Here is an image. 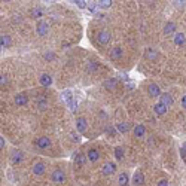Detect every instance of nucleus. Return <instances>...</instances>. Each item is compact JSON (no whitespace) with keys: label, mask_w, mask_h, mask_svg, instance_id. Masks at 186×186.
<instances>
[{"label":"nucleus","mask_w":186,"mask_h":186,"mask_svg":"<svg viewBox=\"0 0 186 186\" xmlns=\"http://www.w3.org/2000/svg\"><path fill=\"white\" fill-rule=\"evenodd\" d=\"M5 143H6V141H5V139L2 137V139H0V146H2V147H5Z\"/></svg>","instance_id":"40"},{"label":"nucleus","mask_w":186,"mask_h":186,"mask_svg":"<svg viewBox=\"0 0 186 186\" xmlns=\"http://www.w3.org/2000/svg\"><path fill=\"white\" fill-rule=\"evenodd\" d=\"M182 149H183V150H185V152H186V146H183V147H182Z\"/></svg>","instance_id":"42"},{"label":"nucleus","mask_w":186,"mask_h":186,"mask_svg":"<svg viewBox=\"0 0 186 186\" xmlns=\"http://www.w3.org/2000/svg\"><path fill=\"white\" fill-rule=\"evenodd\" d=\"M116 171V164L115 162H106L104 165H103V174L104 176H110Z\"/></svg>","instance_id":"6"},{"label":"nucleus","mask_w":186,"mask_h":186,"mask_svg":"<svg viewBox=\"0 0 186 186\" xmlns=\"http://www.w3.org/2000/svg\"><path fill=\"white\" fill-rule=\"evenodd\" d=\"M42 15H43V11H42V9H39V7H33V9H31V17H33V18H40Z\"/></svg>","instance_id":"27"},{"label":"nucleus","mask_w":186,"mask_h":186,"mask_svg":"<svg viewBox=\"0 0 186 186\" xmlns=\"http://www.w3.org/2000/svg\"><path fill=\"white\" fill-rule=\"evenodd\" d=\"M97 64H95V63H93V61H89V63H88V69H89V70H94V69H97Z\"/></svg>","instance_id":"34"},{"label":"nucleus","mask_w":186,"mask_h":186,"mask_svg":"<svg viewBox=\"0 0 186 186\" xmlns=\"http://www.w3.org/2000/svg\"><path fill=\"white\" fill-rule=\"evenodd\" d=\"M48 106L46 100H45V97H40V98H37V107H39V110H45Z\"/></svg>","instance_id":"24"},{"label":"nucleus","mask_w":186,"mask_h":186,"mask_svg":"<svg viewBox=\"0 0 186 186\" xmlns=\"http://www.w3.org/2000/svg\"><path fill=\"white\" fill-rule=\"evenodd\" d=\"M174 6L176 7H183L185 6V2H174Z\"/></svg>","instance_id":"36"},{"label":"nucleus","mask_w":186,"mask_h":186,"mask_svg":"<svg viewBox=\"0 0 186 186\" xmlns=\"http://www.w3.org/2000/svg\"><path fill=\"white\" fill-rule=\"evenodd\" d=\"M174 30H176V26H174L173 22H168L164 28V33L165 34H170V33H174Z\"/></svg>","instance_id":"28"},{"label":"nucleus","mask_w":186,"mask_h":186,"mask_svg":"<svg viewBox=\"0 0 186 186\" xmlns=\"http://www.w3.org/2000/svg\"><path fill=\"white\" fill-rule=\"evenodd\" d=\"M97 40H98V43H101V45H107L110 42V33L106 31V30H101L97 34Z\"/></svg>","instance_id":"4"},{"label":"nucleus","mask_w":186,"mask_h":186,"mask_svg":"<svg viewBox=\"0 0 186 186\" xmlns=\"http://www.w3.org/2000/svg\"><path fill=\"white\" fill-rule=\"evenodd\" d=\"M0 83H2V87H5V85H6V76H5V74H2V79H0Z\"/></svg>","instance_id":"37"},{"label":"nucleus","mask_w":186,"mask_h":186,"mask_svg":"<svg viewBox=\"0 0 186 186\" xmlns=\"http://www.w3.org/2000/svg\"><path fill=\"white\" fill-rule=\"evenodd\" d=\"M122 54H124L122 52V48L116 46L110 51V58H112V60H119V58H122Z\"/></svg>","instance_id":"15"},{"label":"nucleus","mask_w":186,"mask_h":186,"mask_svg":"<svg viewBox=\"0 0 186 186\" xmlns=\"http://www.w3.org/2000/svg\"><path fill=\"white\" fill-rule=\"evenodd\" d=\"M146 57L149 58V60H155V58L158 57V52H156V51H153V49H149V51L146 52Z\"/></svg>","instance_id":"30"},{"label":"nucleus","mask_w":186,"mask_h":186,"mask_svg":"<svg viewBox=\"0 0 186 186\" xmlns=\"http://www.w3.org/2000/svg\"><path fill=\"white\" fill-rule=\"evenodd\" d=\"M116 83H118L116 79H107L106 82H104V88H106V89H113V88L116 87Z\"/></svg>","instance_id":"23"},{"label":"nucleus","mask_w":186,"mask_h":186,"mask_svg":"<svg viewBox=\"0 0 186 186\" xmlns=\"http://www.w3.org/2000/svg\"><path fill=\"white\" fill-rule=\"evenodd\" d=\"M88 9H89V12L95 13L97 9H98V3H89V5H88Z\"/></svg>","instance_id":"31"},{"label":"nucleus","mask_w":186,"mask_h":186,"mask_svg":"<svg viewBox=\"0 0 186 186\" xmlns=\"http://www.w3.org/2000/svg\"><path fill=\"white\" fill-rule=\"evenodd\" d=\"M39 82H40L42 87H51V83H52V78H51V74L43 73L42 76H40Z\"/></svg>","instance_id":"12"},{"label":"nucleus","mask_w":186,"mask_h":186,"mask_svg":"<svg viewBox=\"0 0 186 186\" xmlns=\"http://www.w3.org/2000/svg\"><path fill=\"white\" fill-rule=\"evenodd\" d=\"M153 110H155V113L158 115V116H162V115H165L167 113V106L164 104V103H156L155 106H153Z\"/></svg>","instance_id":"10"},{"label":"nucleus","mask_w":186,"mask_h":186,"mask_svg":"<svg viewBox=\"0 0 186 186\" xmlns=\"http://www.w3.org/2000/svg\"><path fill=\"white\" fill-rule=\"evenodd\" d=\"M45 58H46V60H54V58H55V54L54 52H46L45 54Z\"/></svg>","instance_id":"33"},{"label":"nucleus","mask_w":186,"mask_h":186,"mask_svg":"<svg viewBox=\"0 0 186 186\" xmlns=\"http://www.w3.org/2000/svg\"><path fill=\"white\" fill-rule=\"evenodd\" d=\"M133 182L136 186L143 185V183H145V176H143V173H141V171H136L133 176Z\"/></svg>","instance_id":"11"},{"label":"nucleus","mask_w":186,"mask_h":186,"mask_svg":"<svg viewBox=\"0 0 186 186\" xmlns=\"http://www.w3.org/2000/svg\"><path fill=\"white\" fill-rule=\"evenodd\" d=\"M33 173L36 174V176H42V174L45 173V165H43L42 162L34 164V165H33Z\"/></svg>","instance_id":"17"},{"label":"nucleus","mask_w":186,"mask_h":186,"mask_svg":"<svg viewBox=\"0 0 186 186\" xmlns=\"http://www.w3.org/2000/svg\"><path fill=\"white\" fill-rule=\"evenodd\" d=\"M115 158H116V161H122V158H124V149L121 146H116V149H115Z\"/></svg>","instance_id":"22"},{"label":"nucleus","mask_w":186,"mask_h":186,"mask_svg":"<svg viewBox=\"0 0 186 186\" xmlns=\"http://www.w3.org/2000/svg\"><path fill=\"white\" fill-rule=\"evenodd\" d=\"M112 6V2L110 0H101L98 2V7H103V9H107V7Z\"/></svg>","instance_id":"29"},{"label":"nucleus","mask_w":186,"mask_h":186,"mask_svg":"<svg viewBox=\"0 0 186 186\" xmlns=\"http://www.w3.org/2000/svg\"><path fill=\"white\" fill-rule=\"evenodd\" d=\"M158 186H168V182H167L165 179H162L158 182Z\"/></svg>","instance_id":"35"},{"label":"nucleus","mask_w":186,"mask_h":186,"mask_svg":"<svg viewBox=\"0 0 186 186\" xmlns=\"http://www.w3.org/2000/svg\"><path fill=\"white\" fill-rule=\"evenodd\" d=\"M174 43H176L177 46L183 45V43H185V34H183V33H177V34H176V37H174Z\"/></svg>","instance_id":"20"},{"label":"nucleus","mask_w":186,"mask_h":186,"mask_svg":"<svg viewBox=\"0 0 186 186\" xmlns=\"http://www.w3.org/2000/svg\"><path fill=\"white\" fill-rule=\"evenodd\" d=\"M9 43H11L9 36H2V37H0V48H2V49L7 48V46H9Z\"/></svg>","instance_id":"21"},{"label":"nucleus","mask_w":186,"mask_h":186,"mask_svg":"<svg viewBox=\"0 0 186 186\" xmlns=\"http://www.w3.org/2000/svg\"><path fill=\"white\" fill-rule=\"evenodd\" d=\"M22 160H24V153L20 152V150H13L12 156H11V162L12 164H20Z\"/></svg>","instance_id":"8"},{"label":"nucleus","mask_w":186,"mask_h":186,"mask_svg":"<svg viewBox=\"0 0 186 186\" xmlns=\"http://www.w3.org/2000/svg\"><path fill=\"white\" fill-rule=\"evenodd\" d=\"M70 137H72L74 141H79V137H78V136H74V133H72V136H70Z\"/></svg>","instance_id":"39"},{"label":"nucleus","mask_w":186,"mask_h":186,"mask_svg":"<svg viewBox=\"0 0 186 186\" xmlns=\"http://www.w3.org/2000/svg\"><path fill=\"white\" fill-rule=\"evenodd\" d=\"M107 133H115V128H112V126H110V128H107Z\"/></svg>","instance_id":"41"},{"label":"nucleus","mask_w":186,"mask_h":186,"mask_svg":"<svg viewBox=\"0 0 186 186\" xmlns=\"http://www.w3.org/2000/svg\"><path fill=\"white\" fill-rule=\"evenodd\" d=\"M63 98H64V101L67 103V106L70 107L72 110H74V109H76L78 103H76V100L73 98V95H72V91H69V89L63 91Z\"/></svg>","instance_id":"1"},{"label":"nucleus","mask_w":186,"mask_h":186,"mask_svg":"<svg viewBox=\"0 0 186 186\" xmlns=\"http://www.w3.org/2000/svg\"><path fill=\"white\" fill-rule=\"evenodd\" d=\"M73 160L76 164H83L85 161H87V158L83 156V155H80V153H74L73 155Z\"/></svg>","instance_id":"25"},{"label":"nucleus","mask_w":186,"mask_h":186,"mask_svg":"<svg viewBox=\"0 0 186 186\" xmlns=\"http://www.w3.org/2000/svg\"><path fill=\"white\" fill-rule=\"evenodd\" d=\"M76 5H78V7H80V9H87L88 7V3L87 2H83V0H78V2H74Z\"/></svg>","instance_id":"32"},{"label":"nucleus","mask_w":186,"mask_h":186,"mask_svg":"<svg viewBox=\"0 0 186 186\" xmlns=\"http://www.w3.org/2000/svg\"><path fill=\"white\" fill-rule=\"evenodd\" d=\"M87 158L91 161V162H95V161L100 158V152L97 150V149H89L88 153H87Z\"/></svg>","instance_id":"14"},{"label":"nucleus","mask_w":186,"mask_h":186,"mask_svg":"<svg viewBox=\"0 0 186 186\" xmlns=\"http://www.w3.org/2000/svg\"><path fill=\"white\" fill-rule=\"evenodd\" d=\"M182 107H183V109H186V95H183V97H182Z\"/></svg>","instance_id":"38"},{"label":"nucleus","mask_w":186,"mask_h":186,"mask_svg":"<svg viewBox=\"0 0 186 186\" xmlns=\"http://www.w3.org/2000/svg\"><path fill=\"white\" fill-rule=\"evenodd\" d=\"M34 145L39 147V149H46V147L51 146V140L48 137H39V139L34 141Z\"/></svg>","instance_id":"5"},{"label":"nucleus","mask_w":186,"mask_h":186,"mask_svg":"<svg viewBox=\"0 0 186 186\" xmlns=\"http://www.w3.org/2000/svg\"><path fill=\"white\" fill-rule=\"evenodd\" d=\"M36 31L39 36H46L48 31H49V26H48L46 22H39L37 24V28H36Z\"/></svg>","instance_id":"9"},{"label":"nucleus","mask_w":186,"mask_h":186,"mask_svg":"<svg viewBox=\"0 0 186 186\" xmlns=\"http://www.w3.org/2000/svg\"><path fill=\"white\" fill-rule=\"evenodd\" d=\"M118 183H119V186H128V174L126 173L119 174V177H118Z\"/></svg>","instance_id":"19"},{"label":"nucleus","mask_w":186,"mask_h":186,"mask_svg":"<svg viewBox=\"0 0 186 186\" xmlns=\"http://www.w3.org/2000/svg\"><path fill=\"white\" fill-rule=\"evenodd\" d=\"M76 128H78V131L82 134L87 133V128H88L87 119H85V118H79V119L76 121Z\"/></svg>","instance_id":"7"},{"label":"nucleus","mask_w":186,"mask_h":186,"mask_svg":"<svg viewBox=\"0 0 186 186\" xmlns=\"http://www.w3.org/2000/svg\"><path fill=\"white\" fill-rule=\"evenodd\" d=\"M149 95H150V97H155V98H156V97H161V95H162V94H161L160 87H158L156 83H152V85L149 87Z\"/></svg>","instance_id":"13"},{"label":"nucleus","mask_w":186,"mask_h":186,"mask_svg":"<svg viewBox=\"0 0 186 186\" xmlns=\"http://www.w3.org/2000/svg\"><path fill=\"white\" fill-rule=\"evenodd\" d=\"M173 101H174L173 97H171V95H170L168 93H164L162 95H161V103H164L167 107L171 106V104H173Z\"/></svg>","instance_id":"16"},{"label":"nucleus","mask_w":186,"mask_h":186,"mask_svg":"<svg viewBox=\"0 0 186 186\" xmlns=\"http://www.w3.org/2000/svg\"><path fill=\"white\" fill-rule=\"evenodd\" d=\"M13 101H15L17 106H26L27 103H28V95H27L26 93H20V94L15 95Z\"/></svg>","instance_id":"3"},{"label":"nucleus","mask_w":186,"mask_h":186,"mask_svg":"<svg viewBox=\"0 0 186 186\" xmlns=\"http://www.w3.org/2000/svg\"><path fill=\"white\" fill-rule=\"evenodd\" d=\"M51 179H52L54 183L60 185V183H63V182L66 180V174H64L63 170H55V171L52 173V176H51Z\"/></svg>","instance_id":"2"},{"label":"nucleus","mask_w":186,"mask_h":186,"mask_svg":"<svg viewBox=\"0 0 186 186\" xmlns=\"http://www.w3.org/2000/svg\"><path fill=\"white\" fill-rule=\"evenodd\" d=\"M116 130H118L119 133H126V131H128V124H126V122H119V124L116 125Z\"/></svg>","instance_id":"26"},{"label":"nucleus","mask_w":186,"mask_h":186,"mask_svg":"<svg viewBox=\"0 0 186 186\" xmlns=\"http://www.w3.org/2000/svg\"><path fill=\"white\" fill-rule=\"evenodd\" d=\"M145 133H146V128H145L143 125L134 126V136H136V137H143Z\"/></svg>","instance_id":"18"}]
</instances>
